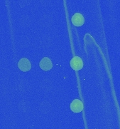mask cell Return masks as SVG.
Masks as SVG:
<instances>
[{
    "label": "cell",
    "mask_w": 120,
    "mask_h": 129,
    "mask_svg": "<svg viewBox=\"0 0 120 129\" xmlns=\"http://www.w3.org/2000/svg\"><path fill=\"white\" fill-rule=\"evenodd\" d=\"M71 67L75 71H78L82 69L83 67V60L79 56H75L71 59Z\"/></svg>",
    "instance_id": "6da1fadb"
},
{
    "label": "cell",
    "mask_w": 120,
    "mask_h": 129,
    "mask_svg": "<svg viewBox=\"0 0 120 129\" xmlns=\"http://www.w3.org/2000/svg\"><path fill=\"white\" fill-rule=\"evenodd\" d=\"M18 67L21 71L26 72L31 69V64L29 59H27L26 58H22L18 63Z\"/></svg>",
    "instance_id": "7a4b0ae2"
},
{
    "label": "cell",
    "mask_w": 120,
    "mask_h": 129,
    "mask_svg": "<svg viewBox=\"0 0 120 129\" xmlns=\"http://www.w3.org/2000/svg\"><path fill=\"white\" fill-rule=\"evenodd\" d=\"M39 67L42 70L45 71H48L50 70L53 68V64L50 61V59L48 57H44L41 60L39 63Z\"/></svg>",
    "instance_id": "3957f363"
},
{
    "label": "cell",
    "mask_w": 120,
    "mask_h": 129,
    "mask_svg": "<svg viewBox=\"0 0 120 129\" xmlns=\"http://www.w3.org/2000/svg\"><path fill=\"white\" fill-rule=\"evenodd\" d=\"M71 109L73 112L80 113L83 110V102L79 99H75L71 103Z\"/></svg>",
    "instance_id": "277c9868"
},
{
    "label": "cell",
    "mask_w": 120,
    "mask_h": 129,
    "mask_svg": "<svg viewBox=\"0 0 120 129\" xmlns=\"http://www.w3.org/2000/svg\"><path fill=\"white\" fill-rule=\"evenodd\" d=\"M72 23L75 26H81L85 23V19L80 13H75L72 17Z\"/></svg>",
    "instance_id": "5b68a950"
}]
</instances>
